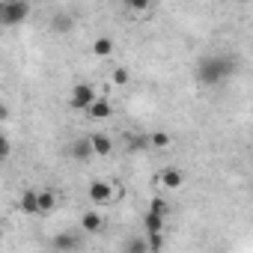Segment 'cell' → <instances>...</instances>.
<instances>
[{"label":"cell","mask_w":253,"mask_h":253,"mask_svg":"<svg viewBox=\"0 0 253 253\" xmlns=\"http://www.w3.org/2000/svg\"><path fill=\"white\" fill-rule=\"evenodd\" d=\"M235 66H238V63H235L232 57H226V54H211V57H206V60L200 63L197 78H200V84L214 86V84L226 81L229 75H235Z\"/></svg>","instance_id":"obj_1"},{"label":"cell","mask_w":253,"mask_h":253,"mask_svg":"<svg viewBox=\"0 0 253 253\" xmlns=\"http://www.w3.org/2000/svg\"><path fill=\"white\" fill-rule=\"evenodd\" d=\"M27 15H30V3H24V0H0V27L24 24Z\"/></svg>","instance_id":"obj_2"},{"label":"cell","mask_w":253,"mask_h":253,"mask_svg":"<svg viewBox=\"0 0 253 253\" xmlns=\"http://www.w3.org/2000/svg\"><path fill=\"white\" fill-rule=\"evenodd\" d=\"M95 98H98V92H95L92 84H75L72 92H69V104H72L75 110H84V113H86V107H89Z\"/></svg>","instance_id":"obj_3"},{"label":"cell","mask_w":253,"mask_h":253,"mask_svg":"<svg viewBox=\"0 0 253 253\" xmlns=\"http://www.w3.org/2000/svg\"><path fill=\"white\" fill-rule=\"evenodd\" d=\"M86 197H89L95 206H104V203L113 200V185L104 182V179H92V182L86 185Z\"/></svg>","instance_id":"obj_4"},{"label":"cell","mask_w":253,"mask_h":253,"mask_svg":"<svg viewBox=\"0 0 253 253\" xmlns=\"http://www.w3.org/2000/svg\"><path fill=\"white\" fill-rule=\"evenodd\" d=\"M18 211L27 214V217H36V214H39V191H36V188L21 191V197H18Z\"/></svg>","instance_id":"obj_5"},{"label":"cell","mask_w":253,"mask_h":253,"mask_svg":"<svg viewBox=\"0 0 253 253\" xmlns=\"http://www.w3.org/2000/svg\"><path fill=\"white\" fill-rule=\"evenodd\" d=\"M86 116L89 119H95V122H104V119H110L113 116V104H110V98H104V95H98L89 107H86Z\"/></svg>","instance_id":"obj_6"},{"label":"cell","mask_w":253,"mask_h":253,"mask_svg":"<svg viewBox=\"0 0 253 253\" xmlns=\"http://www.w3.org/2000/svg\"><path fill=\"white\" fill-rule=\"evenodd\" d=\"M158 182H161V188H167V191H176V188H182V182H185V173H182L179 167H164V170H161V176H158Z\"/></svg>","instance_id":"obj_7"},{"label":"cell","mask_w":253,"mask_h":253,"mask_svg":"<svg viewBox=\"0 0 253 253\" xmlns=\"http://www.w3.org/2000/svg\"><path fill=\"white\" fill-rule=\"evenodd\" d=\"M86 140H89L92 155H98V158H107V155L113 152V143H110V137H107V134H89Z\"/></svg>","instance_id":"obj_8"},{"label":"cell","mask_w":253,"mask_h":253,"mask_svg":"<svg viewBox=\"0 0 253 253\" xmlns=\"http://www.w3.org/2000/svg\"><path fill=\"white\" fill-rule=\"evenodd\" d=\"M54 250H60V253H72V250H78V244H81V238L75 235V232H60V235H54Z\"/></svg>","instance_id":"obj_9"},{"label":"cell","mask_w":253,"mask_h":253,"mask_svg":"<svg viewBox=\"0 0 253 253\" xmlns=\"http://www.w3.org/2000/svg\"><path fill=\"white\" fill-rule=\"evenodd\" d=\"M69 155H72L75 161H89V158H92L89 140H86V137H78V140H72V143H69Z\"/></svg>","instance_id":"obj_10"},{"label":"cell","mask_w":253,"mask_h":253,"mask_svg":"<svg viewBox=\"0 0 253 253\" xmlns=\"http://www.w3.org/2000/svg\"><path fill=\"white\" fill-rule=\"evenodd\" d=\"M57 209V191L54 188H42L39 191V214H48Z\"/></svg>","instance_id":"obj_11"},{"label":"cell","mask_w":253,"mask_h":253,"mask_svg":"<svg viewBox=\"0 0 253 253\" xmlns=\"http://www.w3.org/2000/svg\"><path fill=\"white\" fill-rule=\"evenodd\" d=\"M101 226H104V217H101L98 211H86V214L81 217V229L89 232V235H92V232H101Z\"/></svg>","instance_id":"obj_12"},{"label":"cell","mask_w":253,"mask_h":253,"mask_svg":"<svg viewBox=\"0 0 253 253\" xmlns=\"http://www.w3.org/2000/svg\"><path fill=\"white\" fill-rule=\"evenodd\" d=\"M164 220H167V217L146 211V214H143V229H146V235H149V232H164Z\"/></svg>","instance_id":"obj_13"},{"label":"cell","mask_w":253,"mask_h":253,"mask_svg":"<svg viewBox=\"0 0 253 253\" xmlns=\"http://www.w3.org/2000/svg\"><path fill=\"white\" fill-rule=\"evenodd\" d=\"M92 54H95V57H110V54H113V39H110V36H98V39L92 42Z\"/></svg>","instance_id":"obj_14"},{"label":"cell","mask_w":253,"mask_h":253,"mask_svg":"<svg viewBox=\"0 0 253 253\" xmlns=\"http://www.w3.org/2000/svg\"><path fill=\"white\" fill-rule=\"evenodd\" d=\"M143 241H146L149 253H161L164 250V232H149V235H143Z\"/></svg>","instance_id":"obj_15"},{"label":"cell","mask_w":253,"mask_h":253,"mask_svg":"<svg viewBox=\"0 0 253 253\" xmlns=\"http://www.w3.org/2000/svg\"><path fill=\"white\" fill-rule=\"evenodd\" d=\"M173 140H170V134L167 131H155V134H149V146H155V149H167Z\"/></svg>","instance_id":"obj_16"},{"label":"cell","mask_w":253,"mask_h":253,"mask_svg":"<svg viewBox=\"0 0 253 253\" xmlns=\"http://www.w3.org/2000/svg\"><path fill=\"white\" fill-rule=\"evenodd\" d=\"M149 211H152V214H161V217H167V211H170V206H167V200H161V197H155V200L149 203Z\"/></svg>","instance_id":"obj_17"},{"label":"cell","mask_w":253,"mask_h":253,"mask_svg":"<svg viewBox=\"0 0 253 253\" xmlns=\"http://www.w3.org/2000/svg\"><path fill=\"white\" fill-rule=\"evenodd\" d=\"M110 81H113L116 86H125V84H128V81H131V75H128V69H122V66H119V69H113V75H110Z\"/></svg>","instance_id":"obj_18"},{"label":"cell","mask_w":253,"mask_h":253,"mask_svg":"<svg viewBox=\"0 0 253 253\" xmlns=\"http://www.w3.org/2000/svg\"><path fill=\"white\" fill-rule=\"evenodd\" d=\"M125 253H149V250H146V241H143V238H128Z\"/></svg>","instance_id":"obj_19"},{"label":"cell","mask_w":253,"mask_h":253,"mask_svg":"<svg viewBox=\"0 0 253 253\" xmlns=\"http://www.w3.org/2000/svg\"><path fill=\"white\" fill-rule=\"evenodd\" d=\"M9 152H12V143H9V137H6V134H0V164H3V161L9 158Z\"/></svg>","instance_id":"obj_20"},{"label":"cell","mask_w":253,"mask_h":253,"mask_svg":"<svg viewBox=\"0 0 253 253\" xmlns=\"http://www.w3.org/2000/svg\"><path fill=\"white\" fill-rule=\"evenodd\" d=\"M54 30L69 33V30H72V18H69V15H57V18H54Z\"/></svg>","instance_id":"obj_21"},{"label":"cell","mask_w":253,"mask_h":253,"mask_svg":"<svg viewBox=\"0 0 253 253\" xmlns=\"http://www.w3.org/2000/svg\"><path fill=\"white\" fill-rule=\"evenodd\" d=\"M125 9H128L131 15H140V12H149V3H128Z\"/></svg>","instance_id":"obj_22"},{"label":"cell","mask_w":253,"mask_h":253,"mask_svg":"<svg viewBox=\"0 0 253 253\" xmlns=\"http://www.w3.org/2000/svg\"><path fill=\"white\" fill-rule=\"evenodd\" d=\"M6 116H9V107H6V104H0V119H6Z\"/></svg>","instance_id":"obj_23"}]
</instances>
